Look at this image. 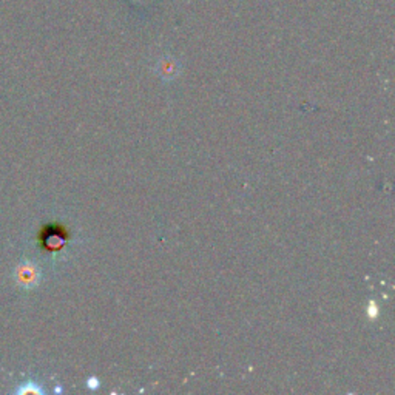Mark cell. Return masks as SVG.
Masks as SVG:
<instances>
[{
	"instance_id": "cell-1",
	"label": "cell",
	"mask_w": 395,
	"mask_h": 395,
	"mask_svg": "<svg viewBox=\"0 0 395 395\" xmlns=\"http://www.w3.org/2000/svg\"><path fill=\"white\" fill-rule=\"evenodd\" d=\"M65 233L60 231L59 227H46L45 231L41 235V241H42V246L46 250H59L64 247L65 244Z\"/></svg>"
},
{
	"instance_id": "cell-2",
	"label": "cell",
	"mask_w": 395,
	"mask_h": 395,
	"mask_svg": "<svg viewBox=\"0 0 395 395\" xmlns=\"http://www.w3.org/2000/svg\"><path fill=\"white\" fill-rule=\"evenodd\" d=\"M19 280L23 286H33V284L37 281V271L30 264L22 266L19 268Z\"/></svg>"
},
{
	"instance_id": "cell-3",
	"label": "cell",
	"mask_w": 395,
	"mask_h": 395,
	"mask_svg": "<svg viewBox=\"0 0 395 395\" xmlns=\"http://www.w3.org/2000/svg\"><path fill=\"white\" fill-rule=\"evenodd\" d=\"M86 386H89L90 389H96V388H99V380H98V378H90L89 383H86Z\"/></svg>"
},
{
	"instance_id": "cell-4",
	"label": "cell",
	"mask_w": 395,
	"mask_h": 395,
	"mask_svg": "<svg viewBox=\"0 0 395 395\" xmlns=\"http://www.w3.org/2000/svg\"><path fill=\"white\" fill-rule=\"evenodd\" d=\"M369 315H370V317H373V318L377 315V307H375L374 303H370V306H369Z\"/></svg>"
}]
</instances>
